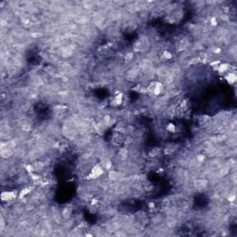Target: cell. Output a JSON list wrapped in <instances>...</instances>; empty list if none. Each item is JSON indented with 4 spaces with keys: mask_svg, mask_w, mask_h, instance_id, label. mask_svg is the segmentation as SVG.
I'll list each match as a JSON object with an SVG mask.
<instances>
[{
    "mask_svg": "<svg viewBox=\"0 0 237 237\" xmlns=\"http://www.w3.org/2000/svg\"><path fill=\"white\" fill-rule=\"evenodd\" d=\"M104 173V168L101 166V164H96L94 165V167L91 169L90 173L88 174L86 179L87 180H95L97 179L100 176H102V174Z\"/></svg>",
    "mask_w": 237,
    "mask_h": 237,
    "instance_id": "1",
    "label": "cell"
},
{
    "mask_svg": "<svg viewBox=\"0 0 237 237\" xmlns=\"http://www.w3.org/2000/svg\"><path fill=\"white\" fill-rule=\"evenodd\" d=\"M209 181L204 179V178H201V179H198L196 180L195 183H194V187L196 189V190L198 191H203L205 190V189L207 188L209 186Z\"/></svg>",
    "mask_w": 237,
    "mask_h": 237,
    "instance_id": "2",
    "label": "cell"
},
{
    "mask_svg": "<svg viewBox=\"0 0 237 237\" xmlns=\"http://www.w3.org/2000/svg\"><path fill=\"white\" fill-rule=\"evenodd\" d=\"M17 192L16 191H10V192H3L1 194V199L4 202H10L16 198Z\"/></svg>",
    "mask_w": 237,
    "mask_h": 237,
    "instance_id": "3",
    "label": "cell"
},
{
    "mask_svg": "<svg viewBox=\"0 0 237 237\" xmlns=\"http://www.w3.org/2000/svg\"><path fill=\"white\" fill-rule=\"evenodd\" d=\"M117 158H118L120 162L126 161V159L129 158V149L126 147L120 148L117 153Z\"/></svg>",
    "mask_w": 237,
    "mask_h": 237,
    "instance_id": "4",
    "label": "cell"
},
{
    "mask_svg": "<svg viewBox=\"0 0 237 237\" xmlns=\"http://www.w3.org/2000/svg\"><path fill=\"white\" fill-rule=\"evenodd\" d=\"M1 158L2 159H10L13 157L14 155V151L12 148H7V149H3L1 150Z\"/></svg>",
    "mask_w": 237,
    "mask_h": 237,
    "instance_id": "5",
    "label": "cell"
},
{
    "mask_svg": "<svg viewBox=\"0 0 237 237\" xmlns=\"http://www.w3.org/2000/svg\"><path fill=\"white\" fill-rule=\"evenodd\" d=\"M44 167H46V162L43 161H35L33 163V169H34L35 172H42L44 170Z\"/></svg>",
    "mask_w": 237,
    "mask_h": 237,
    "instance_id": "6",
    "label": "cell"
},
{
    "mask_svg": "<svg viewBox=\"0 0 237 237\" xmlns=\"http://www.w3.org/2000/svg\"><path fill=\"white\" fill-rule=\"evenodd\" d=\"M71 215H72V209L71 207H64V209L62 210L61 217L63 218H65V220H69V218L71 217Z\"/></svg>",
    "mask_w": 237,
    "mask_h": 237,
    "instance_id": "7",
    "label": "cell"
},
{
    "mask_svg": "<svg viewBox=\"0 0 237 237\" xmlns=\"http://www.w3.org/2000/svg\"><path fill=\"white\" fill-rule=\"evenodd\" d=\"M159 154H160V149H159V147H154L148 152V157L150 158H157L158 156H159Z\"/></svg>",
    "mask_w": 237,
    "mask_h": 237,
    "instance_id": "8",
    "label": "cell"
},
{
    "mask_svg": "<svg viewBox=\"0 0 237 237\" xmlns=\"http://www.w3.org/2000/svg\"><path fill=\"white\" fill-rule=\"evenodd\" d=\"M32 190H33V187H32V186L24 187L23 189H21V194H20V197H21V198H23L25 195H27L30 194V193H32Z\"/></svg>",
    "mask_w": 237,
    "mask_h": 237,
    "instance_id": "9",
    "label": "cell"
},
{
    "mask_svg": "<svg viewBox=\"0 0 237 237\" xmlns=\"http://www.w3.org/2000/svg\"><path fill=\"white\" fill-rule=\"evenodd\" d=\"M226 80L229 83H234L236 81V75L234 72H229L226 76Z\"/></svg>",
    "mask_w": 237,
    "mask_h": 237,
    "instance_id": "10",
    "label": "cell"
},
{
    "mask_svg": "<svg viewBox=\"0 0 237 237\" xmlns=\"http://www.w3.org/2000/svg\"><path fill=\"white\" fill-rule=\"evenodd\" d=\"M122 99H123V95L121 94V93H120V94H118L116 96L114 97V100H115V102H116V105L117 106H120L121 105V103H122Z\"/></svg>",
    "mask_w": 237,
    "mask_h": 237,
    "instance_id": "11",
    "label": "cell"
},
{
    "mask_svg": "<svg viewBox=\"0 0 237 237\" xmlns=\"http://www.w3.org/2000/svg\"><path fill=\"white\" fill-rule=\"evenodd\" d=\"M133 58H134V56H133L132 52H130V53L126 54V56H125V62L126 63H129V62L132 61L133 60Z\"/></svg>",
    "mask_w": 237,
    "mask_h": 237,
    "instance_id": "12",
    "label": "cell"
},
{
    "mask_svg": "<svg viewBox=\"0 0 237 237\" xmlns=\"http://www.w3.org/2000/svg\"><path fill=\"white\" fill-rule=\"evenodd\" d=\"M195 158H196V160H197V161L200 163V164H201V163L205 162V160H206V156L203 155V154H197V155H196Z\"/></svg>",
    "mask_w": 237,
    "mask_h": 237,
    "instance_id": "13",
    "label": "cell"
},
{
    "mask_svg": "<svg viewBox=\"0 0 237 237\" xmlns=\"http://www.w3.org/2000/svg\"><path fill=\"white\" fill-rule=\"evenodd\" d=\"M171 57H172V55H171V53H170L169 51H167V50L163 51L162 58H164V60H167V59H170V58H171Z\"/></svg>",
    "mask_w": 237,
    "mask_h": 237,
    "instance_id": "14",
    "label": "cell"
},
{
    "mask_svg": "<svg viewBox=\"0 0 237 237\" xmlns=\"http://www.w3.org/2000/svg\"><path fill=\"white\" fill-rule=\"evenodd\" d=\"M167 131L168 132H175V129H176V127H175V125L174 124H172V123H169L168 124V126H167Z\"/></svg>",
    "mask_w": 237,
    "mask_h": 237,
    "instance_id": "15",
    "label": "cell"
},
{
    "mask_svg": "<svg viewBox=\"0 0 237 237\" xmlns=\"http://www.w3.org/2000/svg\"><path fill=\"white\" fill-rule=\"evenodd\" d=\"M210 25L212 26V27H214V26L217 25V19L215 18V17H212V18L210 19Z\"/></svg>",
    "mask_w": 237,
    "mask_h": 237,
    "instance_id": "16",
    "label": "cell"
}]
</instances>
